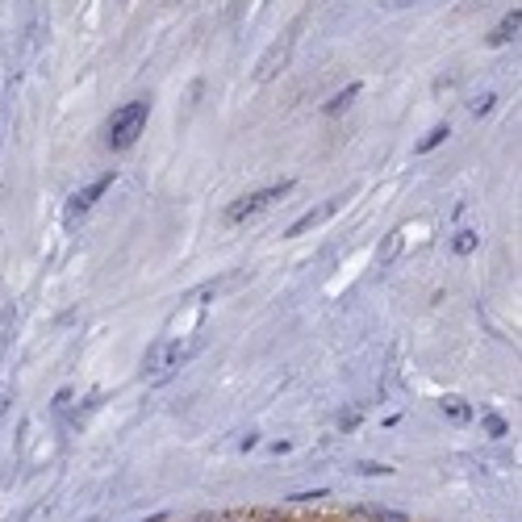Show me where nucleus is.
Here are the masks:
<instances>
[{"label":"nucleus","mask_w":522,"mask_h":522,"mask_svg":"<svg viewBox=\"0 0 522 522\" xmlns=\"http://www.w3.org/2000/svg\"><path fill=\"white\" fill-rule=\"evenodd\" d=\"M147 117H151V101H130L122 109H113L109 126H105V142L113 151H126L138 142V134L147 130Z\"/></svg>","instance_id":"obj_1"},{"label":"nucleus","mask_w":522,"mask_h":522,"mask_svg":"<svg viewBox=\"0 0 522 522\" xmlns=\"http://www.w3.org/2000/svg\"><path fill=\"white\" fill-rule=\"evenodd\" d=\"M188 360V347L184 343H159L147 360H142V372L151 376V381H168V376Z\"/></svg>","instance_id":"obj_2"},{"label":"nucleus","mask_w":522,"mask_h":522,"mask_svg":"<svg viewBox=\"0 0 522 522\" xmlns=\"http://www.w3.org/2000/svg\"><path fill=\"white\" fill-rule=\"evenodd\" d=\"M289 180H280V184H272V188H259V193H251V197H243V201H234L230 209H226V222H247V218H255L259 209H268L272 201H280L284 193H289Z\"/></svg>","instance_id":"obj_3"},{"label":"nucleus","mask_w":522,"mask_h":522,"mask_svg":"<svg viewBox=\"0 0 522 522\" xmlns=\"http://www.w3.org/2000/svg\"><path fill=\"white\" fill-rule=\"evenodd\" d=\"M289 51H293V34L284 38V42H276L272 51H268L264 59H259V71H255V80H259V84H264V80H272L276 71H280L284 63H289Z\"/></svg>","instance_id":"obj_4"},{"label":"nucleus","mask_w":522,"mask_h":522,"mask_svg":"<svg viewBox=\"0 0 522 522\" xmlns=\"http://www.w3.org/2000/svg\"><path fill=\"white\" fill-rule=\"evenodd\" d=\"M339 205H343V197H335V201H326V205H318V209H310V213H301V218L289 226V239H297V234H305V230H314L318 222H326L330 213H339Z\"/></svg>","instance_id":"obj_5"},{"label":"nucleus","mask_w":522,"mask_h":522,"mask_svg":"<svg viewBox=\"0 0 522 522\" xmlns=\"http://www.w3.org/2000/svg\"><path fill=\"white\" fill-rule=\"evenodd\" d=\"M109 184H113V172H109V176H101V180H92L88 188H80V193L71 197V213H84V209H92V205H97V201L109 193Z\"/></svg>","instance_id":"obj_6"},{"label":"nucleus","mask_w":522,"mask_h":522,"mask_svg":"<svg viewBox=\"0 0 522 522\" xmlns=\"http://www.w3.org/2000/svg\"><path fill=\"white\" fill-rule=\"evenodd\" d=\"M518 30H522V13L514 9V13H506V17H502V26L493 30V38H489V42H493V46H506V42H514V38H518Z\"/></svg>","instance_id":"obj_7"},{"label":"nucleus","mask_w":522,"mask_h":522,"mask_svg":"<svg viewBox=\"0 0 522 522\" xmlns=\"http://www.w3.org/2000/svg\"><path fill=\"white\" fill-rule=\"evenodd\" d=\"M355 97H360V84H347L343 92H335V97H330V101L322 105V113H330V117H335V113H343V109H347Z\"/></svg>","instance_id":"obj_8"},{"label":"nucleus","mask_w":522,"mask_h":522,"mask_svg":"<svg viewBox=\"0 0 522 522\" xmlns=\"http://www.w3.org/2000/svg\"><path fill=\"white\" fill-rule=\"evenodd\" d=\"M443 414L452 418V422H468L472 418V410L464 406V397H443Z\"/></svg>","instance_id":"obj_9"},{"label":"nucleus","mask_w":522,"mask_h":522,"mask_svg":"<svg viewBox=\"0 0 522 522\" xmlns=\"http://www.w3.org/2000/svg\"><path fill=\"white\" fill-rule=\"evenodd\" d=\"M447 134H452V130H447V126H435L431 134H426V138L418 142V147H414V151H418V155H426V151H435V147H439V142H447Z\"/></svg>","instance_id":"obj_10"},{"label":"nucleus","mask_w":522,"mask_h":522,"mask_svg":"<svg viewBox=\"0 0 522 522\" xmlns=\"http://www.w3.org/2000/svg\"><path fill=\"white\" fill-rule=\"evenodd\" d=\"M477 243H481V239H477V234H472V230H460L452 247H456V255H472V251H477Z\"/></svg>","instance_id":"obj_11"},{"label":"nucleus","mask_w":522,"mask_h":522,"mask_svg":"<svg viewBox=\"0 0 522 522\" xmlns=\"http://www.w3.org/2000/svg\"><path fill=\"white\" fill-rule=\"evenodd\" d=\"M355 472H360V477H389V464H376V460H360V464H355Z\"/></svg>","instance_id":"obj_12"},{"label":"nucleus","mask_w":522,"mask_h":522,"mask_svg":"<svg viewBox=\"0 0 522 522\" xmlns=\"http://www.w3.org/2000/svg\"><path fill=\"white\" fill-rule=\"evenodd\" d=\"M493 101H497V97H493V92H481V97H477V101H472V105H468V109H472V117H485V113L493 109Z\"/></svg>","instance_id":"obj_13"},{"label":"nucleus","mask_w":522,"mask_h":522,"mask_svg":"<svg viewBox=\"0 0 522 522\" xmlns=\"http://www.w3.org/2000/svg\"><path fill=\"white\" fill-rule=\"evenodd\" d=\"M376 522H410V518L397 514V510H381V514H376Z\"/></svg>","instance_id":"obj_14"},{"label":"nucleus","mask_w":522,"mask_h":522,"mask_svg":"<svg viewBox=\"0 0 522 522\" xmlns=\"http://www.w3.org/2000/svg\"><path fill=\"white\" fill-rule=\"evenodd\" d=\"M318 497H326V489H314V493H297V497H289V502H318Z\"/></svg>","instance_id":"obj_15"},{"label":"nucleus","mask_w":522,"mask_h":522,"mask_svg":"<svg viewBox=\"0 0 522 522\" xmlns=\"http://www.w3.org/2000/svg\"><path fill=\"white\" fill-rule=\"evenodd\" d=\"M410 5H426V0H385V9H410Z\"/></svg>","instance_id":"obj_16"},{"label":"nucleus","mask_w":522,"mask_h":522,"mask_svg":"<svg viewBox=\"0 0 522 522\" xmlns=\"http://www.w3.org/2000/svg\"><path fill=\"white\" fill-rule=\"evenodd\" d=\"M9 397H13V393H9V385H0V414L9 410Z\"/></svg>","instance_id":"obj_17"}]
</instances>
